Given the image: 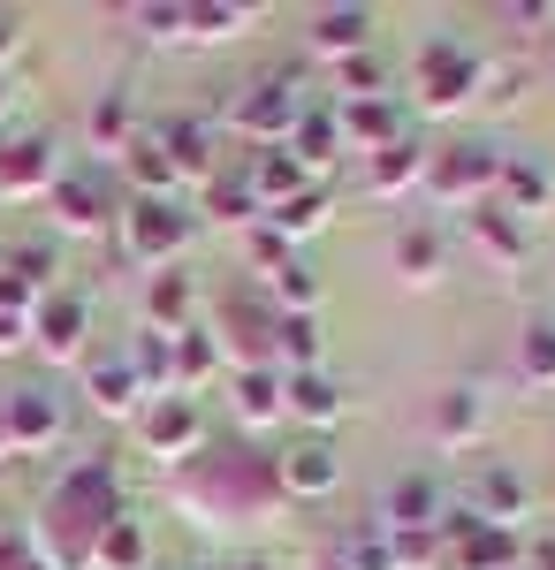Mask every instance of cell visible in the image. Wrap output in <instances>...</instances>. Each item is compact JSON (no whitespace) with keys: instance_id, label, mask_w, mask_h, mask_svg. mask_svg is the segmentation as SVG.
I'll return each instance as SVG.
<instances>
[{"instance_id":"43","label":"cell","mask_w":555,"mask_h":570,"mask_svg":"<svg viewBox=\"0 0 555 570\" xmlns=\"http://www.w3.org/2000/svg\"><path fill=\"white\" fill-rule=\"evenodd\" d=\"M129 31H137V39H191V16H183V0H137V8H129Z\"/></svg>"},{"instance_id":"14","label":"cell","mask_w":555,"mask_h":570,"mask_svg":"<svg viewBox=\"0 0 555 570\" xmlns=\"http://www.w3.org/2000/svg\"><path fill=\"white\" fill-rule=\"evenodd\" d=\"M46 206H53V228H61V236H99V228L115 220V198H107L99 176H61L46 190Z\"/></svg>"},{"instance_id":"52","label":"cell","mask_w":555,"mask_h":570,"mask_svg":"<svg viewBox=\"0 0 555 570\" xmlns=\"http://www.w3.org/2000/svg\"><path fill=\"white\" fill-rule=\"evenodd\" d=\"M0 122H8V77H0Z\"/></svg>"},{"instance_id":"2","label":"cell","mask_w":555,"mask_h":570,"mask_svg":"<svg viewBox=\"0 0 555 570\" xmlns=\"http://www.w3.org/2000/svg\"><path fill=\"white\" fill-rule=\"evenodd\" d=\"M175 502L191 518H274L282 510V487H274V456H191L175 472Z\"/></svg>"},{"instance_id":"30","label":"cell","mask_w":555,"mask_h":570,"mask_svg":"<svg viewBox=\"0 0 555 570\" xmlns=\"http://www.w3.org/2000/svg\"><path fill=\"white\" fill-rule=\"evenodd\" d=\"M388 259H396L403 282H419V289H427V282L449 274V244H441V228H434V220H411V228H396V252H388Z\"/></svg>"},{"instance_id":"20","label":"cell","mask_w":555,"mask_h":570,"mask_svg":"<svg viewBox=\"0 0 555 570\" xmlns=\"http://www.w3.org/2000/svg\"><path fill=\"white\" fill-rule=\"evenodd\" d=\"M471 518H487V525H510L533 510V487H525V472H510V464H479L471 472V502H465Z\"/></svg>"},{"instance_id":"28","label":"cell","mask_w":555,"mask_h":570,"mask_svg":"<svg viewBox=\"0 0 555 570\" xmlns=\"http://www.w3.org/2000/svg\"><path fill=\"white\" fill-rule=\"evenodd\" d=\"M228 403H236V419H244V426H274V419H290V411H282V373H274V365H236V373H228Z\"/></svg>"},{"instance_id":"4","label":"cell","mask_w":555,"mask_h":570,"mask_svg":"<svg viewBox=\"0 0 555 570\" xmlns=\"http://www.w3.org/2000/svg\"><path fill=\"white\" fill-rule=\"evenodd\" d=\"M495 183H503V153L479 145V137H457V145H434L427 153V190L434 206L449 214H471V206H495Z\"/></svg>"},{"instance_id":"34","label":"cell","mask_w":555,"mask_h":570,"mask_svg":"<svg viewBox=\"0 0 555 570\" xmlns=\"http://www.w3.org/2000/svg\"><path fill=\"white\" fill-rule=\"evenodd\" d=\"M191 327V274H153L145 282V335H183Z\"/></svg>"},{"instance_id":"16","label":"cell","mask_w":555,"mask_h":570,"mask_svg":"<svg viewBox=\"0 0 555 570\" xmlns=\"http://www.w3.org/2000/svg\"><path fill=\"white\" fill-rule=\"evenodd\" d=\"M85 395H91V411H99V419H137V411H145V381L129 373L123 351L85 357Z\"/></svg>"},{"instance_id":"18","label":"cell","mask_w":555,"mask_h":570,"mask_svg":"<svg viewBox=\"0 0 555 570\" xmlns=\"http://www.w3.org/2000/svg\"><path fill=\"white\" fill-rule=\"evenodd\" d=\"M441 563L449 570H525V532H510V525H479L471 532H457L449 548H441Z\"/></svg>"},{"instance_id":"46","label":"cell","mask_w":555,"mask_h":570,"mask_svg":"<svg viewBox=\"0 0 555 570\" xmlns=\"http://www.w3.org/2000/svg\"><path fill=\"white\" fill-rule=\"evenodd\" d=\"M396 548V570H434L441 563V532H388Z\"/></svg>"},{"instance_id":"32","label":"cell","mask_w":555,"mask_h":570,"mask_svg":"<svg viewBox=\"0 0 555 570\" xmlns=\"http://www.w3.org/2000/svg\"><path fill=\"white\" fill-rule=\"evenodd\" d=\"M419 183H427V145H419V137L373 153V168H366V190H373V198H403V190H419Z\"/></svg>"},{"instance_id":"38","label":"cell","mask_w":555,"mask_h":570,"mask_svg":"<svg viewBox=\"0 0 555 570\" xmlns=\"http://www.w3.org/2000/svg\"><path fill=\"white\" fill-rule=\"evenodd\" d=\"M266 297H274V312H320V266H312V252L274 266L266 274Z\"/></svg>"},{"instance_id":"26","label":"cell","mask_w":555,"mask_h":570,"mask_svg":"<svg viewBox=\"0 0 555 570\" xmlns=\"http://www.w3.org/2000/svg\"><path fill=\"white\" fill-rule=\"evenodd\" d=\"M320 357H328L320 312H274V373H320Z\"/></svg>"},{"instance_id":"22","label":"cell","mask_w":555,"mask_h":570,"mask_svg":"<svg viewBox=\"0 0 555 570\" xmlns=\"http://www.w3.org/2000/svg\"><path fill=\"white\" fill-rule=\"evenodd\" d=\"M168 357H175V395H198V389H214L221 373H228V343H221L214 327L168 335Z\"/></svg>"},{"instance_id":"25","label":"cell","mask_w":555,"mask_h":570,"mask_svg":"<svg viewBox=\"0 0 555 570\" xmlns=\"http://www.w3.org/2000/svg\"><path fill=\"white\" fill-rule=\"evenodd\" d=\"M479 434H487V395L471 389V381L434 395V449H471Z\"/></svg>"},{"instance_id":"24","label":"cell","mask_w":555,"mask_h":570,"mask_svg":"<svg viewBox=\"0 0 555 570\" xmlns=\"http://www.w3.org/2000/svg\"><path fill=\"white\" fill-rule=\"evenodd\" d=\"M465 228H471V244L487 252V266H503V274H517V266L533 259V236H525V220H510L503 206H471Z\"/></svg>"},{"instance_id":"33","label":"cell","mask_w":555,"mask_h":570,"mask_svg":"<svg viewBox=\"0 0 555 570\" xmlns=\"http://www.w3.org/2000/svg\"><path fill=\"white\" fill-rule=\"evenodd\" d=\"M123 176L137 198H175L183 190V176H175V160L160 153V137H129V153H123Z\"/></svg>"},{"instance_id":"23","label":"cell","mask_w":555,"mask_h":570,"mask_svg":"<svg viewBox=\"0 0 555 570\" xmlns=\"http://www.w3.org/2000/svg\"><path fill=\"white\" fill-rule=\"evenodd\" d=\"M244 183H252L259 214H274V206H290V198H298L304 183H320V176H304L290 145H266V153H252V160H244Z\"/></svg>"},{"instance_id":"31","label":"cell","mask_w":555,"mask_h":570,"mask_svg":"<svg viewBox=\"0 0 555 570\" xmlns=\"http://www.w3.org/2000/svg\"><path fill=\"white\" fill-rule=\"evenodd\" d=\"M53 274H61V259H53V244H16V252L0 259V282H8V289H16V297H23L31 312H39L46 297L61 289Z\"/></svg>"},{"instance_id":"50","label":"cell","mask_w":555,"mask_h":570,"mask_svg":"<svg viewBox=\"0 0 555 570\" xmlns=\"http://www.w3.org/2000/svg\"><path fill=\"white\" fill-rule=\"evenodd\" d=\"M23 46V16L16 8H0V77H8V53Z\"/></svg>"},{"instance_id":"36","label":"cell","mask_w":555,"mask_h":570,"mask_svg":"<svg viewBox=\"0 0 555 570\" xmlns=\"http://www.w3.org/2000/svg\"><path fill=\"white\" fill-rule=\"evenodd\" d=\"M85 145H91V153H115V160L129 153V91L123 85L99 91V99L85 107Z\"/></svg>"},{"instance_id":"11","label":"cell","mask_w":555,"mask_h":570,"mask_svg":"<svg viewBox=\"0 0 555 570\" xmlns=\"http://www.w3.org/2000/svg\"><path fill=\"white\" fill-rule=\"evenodd\" d=\"M304 46H312V61H350V53H373V8H358V0H335V8H312L304 16Z\"/></svg>"},{"instance_id":"7","label":"cell","mask_w":555,"mask_h":570,"mask_svg":"<svg viewBox=\"0 0 555 570\" xmlns=\"http://www.w3.org/2000/svg\"><path fill=\"white\" fill-rule=\"evenodd\" d=\"M304 77L298 69H274V77H259V85H244L236 91V107H228V122L252 137L259 153L266 145H290V130H298V115H304Z\"/></svg>"},{"instance_id":"39","label":"cell","mask_w":555,"mask_h":570,"mask_svg":"<svg viewBox=\"0 0 555 570\" xmlns=\"http://www.w3.org/2000/svg\"><path fill=\"white\" fill-rule=\"evenodd\" d=\"M206 220H228V228H252L259 220V198H252V183H244V168H221L206 183Z\"/></svg>"},{"instance_id":"15","label":"cell","mask_w":555,"mask_h":570,"mask_svg":"<svg viewBox=\"0 0 555 570\" xmlns=\"http://www.w3.org/2000/svg\"><path fill=\"white\" fill-rule=\"evenodd\" d=\"M61 183V160L46 137H8L0 145V198H46Z\"/></svg>"},{"instance_id":"54","label":"cell","mask_w":555,"mask_h":570,"mask_svg":"<svg viewBox=\"0 0 555 570\" xmlns=\"http://www.w3.org/2000/svg\"><path fill=\"white\" fill-rule=\"evenodd\" d=\"M23 570H46V563H39V556H31V563H23Z\"/></svg>"},{"instance_id":"40","label":"cell","mask_w":555,"mask_h":570,"mask_svg":"<svg viewBox=\"0 0 555 570\" xmlns=\"http://www.w3.org/2000/svg\"><path fill=\"white\" fill-rule=\"evenodd\" d=\"M517 381L525 389H555V320H533L517 335Z\"/></svg>"},{"instance_id":"41","label":"cell","mask_w":555,"mask_h":570,"mask_svg":"<svg viewBox=\"0 0 555 570\" xmlns=\"http://www.w3.org/2000/svg\"><path fill=\"white\" fill-rule=\"evenodd\" d=\"M129 373H137V381H145V403H153V395H175V357H168V335H137V343H129Z\"/></svg>"},{"instance_id":"27","label":"cell","mask_w":555,"mask_h":570,"mask_svg":"<svg viewBox=\"0 0 555 570\" xmlns=\"http://www.w3.org/2000/svg\"><path fill=\"white\" fill-rule=\"evenodd\" d=\"M282 411H290L298 426H312V434H328L342 419V389L328 381V365H320V373H282Z\"/></svg>"},{"instance_id":"35","label":"cell","mask_w":555,"mask_h":570,"mask_svg":"<svg viewBox=\"0 0 555 570\" xmlns=\"http://www.w3.org/2000/svg\"><path fill=\"white\" fill-rule=\"evenodd\" d=\"M183 16H191V46H221L259 23L252 0H183Z\"/></svg>"},{"instance_id":"17","label":"cell","mask_w":555,"mask_h":570,"mask_svg":"<svg viewBox=\"0 0 555 570\" xmlns=\"http://www.w3.org/2000/svg\"><path fill=\"white\" fill-rule=\"evenodd\" d=\"M441 510H449V502H441L434 472H403V480L381 494V518H373V525H381V532H434V525H441Z\"/></svg>"},{"instance_id":"19","label":"cell","mask_w":555,"mask_h":570,"mask_svg":"<svg viewBox=\"0 0 555 570\" xmlns=\"http://www.w3.org/2000/svg\"><path fill=\"white\" fill-rule=\"evenodd\" d=\"M153 137H160V153L175 160V176H183V183H198V190H206V183L221 176V160H214V122H198V115H168Z\"/></svg>"},{"instance_id":"12","label":"cell","mask_w":555,"mask_h":570,"mask_svg":"<svg viewBox=\"0 0 555 570\" xmlns=\"http://www.w3.org/2000/svg\"><path fill=\"white\" fill-rule=\"evenodd\" d=\"M495 206L510 220H533L541 214H555V168L548 160H533V153H503V183H495Z\"/></svg>"},{"instance_id":"29","label":"cell","mask_w":555,"mask_h":570,"mask_svg":"<svg viewBox=\"0 0 555 570\" xmlns=\"http://www.w3.org/2000/svg\"><path fill=\"white\" fill-rule=\"evenodd\" d=\"M259 220H266L274 236H290V244L304 252V244H312V236H320V228L335 220V190H328V176H320V183H304L290 206H274V214H259Z\"/></svg>"},{"instance_id":"8","label":"cell","mask_w":555,"mask_h":570,"mask_svg":"<svg viewBox=\"0 0 555 570\" xmlns=\"http://www.w3.org/2000/svg\"><path fill=\"white\" fill-rule=\"evenodd\" d=\"M61 403L46 389H8L0 395V456H39V449H53L61 441Z\"/></svg>"},{"instance_id":"3","label":"cell","mask_w":555,"mask_h":570,"mask_svg":"<svg viewBox=\"0 0 555 570\" xmlns=\"http://www.w3.org/2000/svg\"><path fill=\"white\" fill-rule=\"evenodd\" d=\"M487 77L495 69L465 39H427L419 61H411V99H419V115H465L471 99L487 91Z\"/></svg>"},{"instance_id":"47","label":"cell","mask_w":555,"mask_h":570,"mask_svg":"<svg viewBox=\"0 0 555 570\" xmlns=\"http://www.w3.org/2000/svg\"><path fill=\"white\" fill-rule=\"evenodd\" d=\"M495 16H503V23H517V31H525V23H555L548 0H510V8H495Z\"/></svg>"},{"instance_id":"1","label":"cell","mask_w":555,"mask_h":570,"mask_svg":"<svg viewBox=\"0 0 555 570\" xmlns=\"http://www.w3.org/2000/svg\"><path fill=\"white\" fill-rule=\"evenodd\" d=\"M123 510H129V494H123L115 456H85V464H69V480L46 494L39 525H31V556L46 570H91L99 532L115 525Z\"/></svg>"},{"instance_id":"21","label":"cell","mask_w":555,"mask_h":570,"mask_svg":"<svg viewBox=\"0 0 555 570\" xmlns=\"http://www.w3.org/2000/svg\"><path fill=\"white\" fill-rule=\"evenodd\" d=\"M290 153H298V168L304 176H328L342 153V122H335V99H304V115H298V130H290Z\"/></svg>"},{"instance_id":"37","label":"cell","mask_w":555,"mask_h":570,"mask_svg":"<svg viewBox=\"0 0 555 570\" xmlns=\"http://www.w3.org/2000/svg\"><path fill=\"white\" fill-rule=\"evenodd\" d=\"M91 570H153V548H145V525H137V510H123L115 525L99 532V548H91Z\"/></svg>"},{"instance_id":"13","label":"cell","mask_w":555,"mask_h":570,"mask_svg":"<svg viewBox=\"0 0 555 570\" xmlns=\"http://www.w3.org/2000/svg\"><path fill=\"white\" fill-rule=\"evenodd\" d=\"M335 122H342V145L350 153H388V145H403V107L396 99H335Z\"/></svg>"},{"instance_id":"44","label":"cell","mask_w":555,"mask_h":570,"mask_svg":"<svg viewBox=\"0 0 555 570\" xmlns=\"http://www.w3.org/2000/svg\"><path fill=\"white\" fill-rule=\"evenodd\" d=\"M244 259H252V274L266 282L274 266H290V259H298V244H290V236H274L266 220H252V228H244Z\"/></svg>"},{"instance_id":"45","label":"cell","mask_w":555,"mask_h":570,"mask_svg":"<svg viewBox=\"0 0 555 570\" xmlns=\"http://www.w3.org/2000/svg\"><path fill=\"white\" fill-rule=\"evenodd\" d=\"M388 85V69L373 61V53H350V61H335V91L342 99H381Z\"/></svg>"},{"instance_id":"49","label":"cell","mask_w":555,"mask_h":570,"mask_svg":"<svg viewBox=\"0 0 555 570\" xmlns=\"http://www.w3.org/2000/svg\"><path fill=\"white\" fill-rule=\"evenodd\" d=\"M31 563V532H0V570H23Z\"/></svg>"},{"instance_id":"55","label":"cell","mask_w":555,"mask_h":570,"mask_svg":"<svg viewBox=\"0 0 555 570\" xmlns=\"http://www.w3.org/2000/svg\"><path fill=\"white\" fill-rule=\"evenodd\" d=\"M236 570H266V563H236Z\"/></svg>"},{"instance_id":"53","label":"cell","mask_w":555,"mask_h":570,"mask_svg":"<svg viewBox=\"0 0 555 570\" xmlns=\"http://www.w3.org/2000/svg\"><path fill=\"white\" fill-rule=\"evenodd\" d=\"M312 570H342V563H335V556H320V563H312Z\"/></svg>"},{"instance_id":"42","label":"cell","mask_w":555,"mask_h":570,"mask_svg":"<svg viewBox=\"0 0 555 570\" xmlns=\"http://www.w3.org/2000/svg\"><path fill=\"white\" fill-rule=\"evenodd\" d=\"M335 563L342 570H396V548H388L381 525H358V532H342V540H335Z\"/></svg>"},{"instance_id":"6","label":"cell","mask_w":555,"mask_h":570,"mask_svg":"<svg viewBox=\"0 0 555 570\" xmlns=\"http://www.w3.org/2000/svg\"><path fill=\"white\" fill-rule=\"evenodd\" d=\"M137 449L153 464H168V472H183L191 456H206V411H198V395H153L137 411Z\"/></svg>"},{"instance_id":"51","label":"cell","mask_w":555,"mask_h":570,"mask_svg":"<svg viewBox=\"0 0 555 570\" xmlns=\"http://www.w3.org/2000/svg\"><path fill=\"white\" fill-rule=\"evenodd\" d=\"M525 570H555V532H541V540H525Z\"/></svg>"},{"instance_id":"9","label":"cell","mask_w":555,"mask_h":570,"mask_svg":"<svg viewBox=\"0 0 555 570\" xmlns=\"http://www.w3.org/2000/svg\"><path fill=\"white\" fill-rule=\"evenodd\" d=\"M274 487H282V502H320V494H335L342 487V456L328 434H304L290 449H274Z\"/></svg>"},{"instance_id":"10","label":"cell","mask_w":555,"mask_h":570,"mask_svg":"<svg viewBox=\"0 0 555 570\" xmlns=\"http://www.w3.org/2000/svg\"><path fill=\"white\" fill-rule=\"evenodd\" d=\"M31 351L53 357V365H69V357L91 351V297L85 289H53V297L31 312Z\"/></svg>"},{"instance_id":"5","label":"cell","mask_w":555,"mask_h":570,"mask_svg":"<svg viewBox=\"0 0 555 570\" xmlns=\"http://www.w3.org/2000/svg\"><path fill=\"white\" fill-rule=\"evenodd\" d=\"M198 236V214H183L175 198H129V214L115 220V244H123L129 266H160L168 274Z\"/></svg>"},{"instance_id":"48","label":"cell","mask_w":555,"mask_h":570,"mask_svg":"<svg viewBox=\"0 0 555 570\" xmlns=\"http://www.w3.org/2000/svg\"><path fill=\"white\" fill-rule=\"evenodd\" d=\"M31 343V312H0V351H23Z\"/></svg>"}]
</instances>
